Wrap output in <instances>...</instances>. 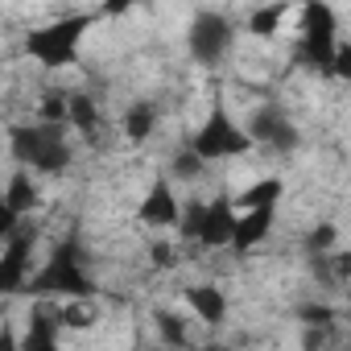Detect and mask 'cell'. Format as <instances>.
Listing matches in <instances>:
<instances>
[{"label":"cell","mask_w":351,"mask_h":351,"mask_svg":"<svg viewBox=\"0 0 351 351\" xmlns=\"http://www.w3.org/2000/svg\"><path fill=\"white\" fill-rule=\"evenodd\" d=\"M25 293L29 298H62V302H91L95 293H99V281L91 277V269H87V252H83V240H79V232H66L58 244H54V252L46 256V265L29 277V285H25Z\"/></svg>","instance_id":"cell-1"},{"label":"cell","mask_w":351,"mask_h":351,"mask_svg":"<svg viewBox=\"0 0 351 351\" xmlns=\"http://www.w3.org/2000/svg\"><path fill=\"white\" fill-rule=\"evenodd\" d=\"M9 149L13 157L21 161V169L29 173H46V178H54V173H66L71 161H75V149L66 141V128L62 124H17L9 132Z\"/></svg>","instance_id":"cell-2"},{"label":"cell","mask_w":351,"mask_h":351,"mask_svg":"<svg viewBox=\"0 0 351 351\" xmlns=\"http://www.w3.org/2000/svg\"><path fill=\"white\" fill-rule=\"evenodd\" d=\"M335 54H339V17L330 5H306L298 13V42H293V58L326 79H335Z\"/></svg>","instance_id":"cell-3"},{"label":"cell","mask_w":351,"mask_h":351,"mask_svg":"<svg viewBox=\"0 0 351 351\" xmlns=\"http://www.w3.org/2000/svg\"><path fill=\"white\" fill-rule=\"evenodd\" d=\"M95 25V13H66L34 34H25V54L34 62H42L46 71H62V66H75L79 62V46H83V34Z\"/></svg>","instance_id":"cell-4"},{"label":"cell","mask_w":351,"mask_h":351,"mask_svg":"<svg viewBox=\"0 0 351 351\" xmlns=\"http://www.w3.org/2000/svg\"><path fill=\"white\" fill-rule=\"evenodd\" d=\"M182 240L199 244V248H232L236 232H240V211L232 195H215V199H191L182 207Z\"/></svg>","instance_id":"cell-5"},{"label":"cell","mask_w":351,"mask_h":351,"mask_svg":"<svg viewBox=\"0 0 351 351\" xmlns=\"http://www.w3.org/2000/svg\"><path fill=\"white\" fill-rule=\"evenodd\" d=\"M252 145H256V141L248 136L244 124H236V116L228 112L223 99H211L207 120L186 136V149H191L195 157H203V161H232V157L252 153Z\"/></svg>","instance_id":"cell-6"},{"label":"cell","mask_w":351,"mask_h":351,"mask_svg":"<svg viewBox=\"0 0 351 351\" xmlns=\"http://www.w3.org/2000/svg\"><path fill=\"white\" fill-rule=\"evenodd\" d=\"M232 42H236V29H232V21L223 13H211V9L195 13V21L186 29V50H191V58L199 66H219L228 58Z\"/></svg>","instance_id":"cell-7"},{"label":"cell","mask_w":351,"mask_h":351,"mask_svg":"<svg viewBox=\"0 0 351 351\" xmlns=\"http://www.w3.org/2000/svg\"><path fill=\"white\" fill-rule=\"evenodd\" d=\"M34 244H38V232L34 228H17L9 240H5V252H0V289L5 293H25L29 277H34Z\"/></svg>","instance_id":"cell-8"},{"label":"cell","mask_w":351,"mask_h":351,"mask_svg":"<svg viewBox=\"0 0 351 351\" xmlns=\"http://www.w3.org/2000/svg\"><path fill=\"white\" fill-rule=\"evenodd\" d=\"M182 199L173 195V178L169 173H157V178L149 182L141 207H136V219L145 228H182Z\"/></svg>","instance_id":"cell-9"},{"label":"cell","mask_w":351,"mask_h":351,"mask_svg":"<svg viewBox=\"0 0 351 351\" xmlns=\"http://www.w3.org/2000/svg\"><path fill=\"white\" fill-rule=\"evenodd\" d=\"M248 136H252L256 145L273 149V153H293L298 141H302L298 128H293V120H289L285 108H277V104H265V108L252 112V120H248Z\"/></svg>","instance_id":"cell-10"},{"label":"cell","mask_w":351,"mask_h":351,"mask_svg":"<svg viewBox=\"0 0 351 351\" xmlns=\"http://www.w3.org/2000/svg\"><path fill=\"white\" fill-rule=\"evenodd\" d=\"M58 330H62L58 314H54V310H46V306L38 302V306L29 310L25 330H21V351H62Z\"/></svg>","instance_id":"cell-11"},{"label":"cell","mask_w":351,"mask_h":351,"mask_svg":"<svg viewBox=\"0 0 351 351\" xmlns=\"http://www.w3.org/2000/svg\"><path fill=\"white\" fill-rule=\"evenodd\" d=\"M273 223H277V207H256V211H244V215H240V232H236L232 252H236V256H248L256 244H265V240H269Z\"/></svg>","instance_id":"cell-12"},{"label":"cell","mask_w":351,"mask_h":351,"mask_svg":"<svg viewBox=\"0 0 351 351\" xmlns=\"http://www.w3.org/2000/svg\"><path fill=\"white\" fill-rule=\"evenodd\" d=\"M186 306H191V314H195L199 322H207V326H223V318H228V298H223V289L211 285V281L191 285V289H186Z\"/></svg>","instance_id":"cell-13"},{"label":"cell","mask_w":351,"mask_h":351,"mask_svg":"<svg viewBox=\"0 0 351 351\" xmlns=\"http://www.w3.org/2000/svg\"><path fill=\"white\" fill-rule=\"evenodd\" d=\"M157 120H161V108H157L153 99H132V104L124 108V124H120V132H124L132 145H145V141L157 132Z\"/></svg>","instance_id":"cell-14"},{"label":"cell","mask_w":351,"mask_h":351,"mask_svg":"<svg viewBox=\"0 0 351 351\" xmlns=\"http://www.w3.org/2000/svg\"><path fill=\"white\" fill-rule=\"evenodd\" d=\"M38 207V182H34V173L29 169H13V178L5 186V211L25 219L29 211Z\"/></svg>","instance_id":"cell-15"},{"label":"cell","mask_w":351,"mask_h":351,"mask_svg":"<svg viewBox=\"0 0 351 351\" xmlns=\"http://www.w3.org/2000/svg\"><path fill=\"white\" fill-rule=\"evenodd\" d=\"M71 128L83 132L87 141L99 136L104 128V112H99V99H91L87 91H71Z\"/></svg>","instance_id":"cell-16"},{"label":"cell","mask_w":351,"mask_h":351,"mask_svg":"<svg viewBox=\"0 0 351 351\" xmlns=\"http://www.w3.org/2000/svg\"><path fill=\"white\" fill-rule=\"evenodd\" d=\"M153 326H157V335H161V343L169 351H195V343L186 335V322L173 314V310H153Z\"/></svg>","instance_id":"cell-17"},{"label":"cell","mask_w":351,"mask_h":351,"mask_svg":"<svg viewBox=\"0 0 351 351\" xmlns=\"http://www.w3.org/2000/svg\"><path fill=\"white\" fill-rule=\"evenodd\" d=\"M281 195H285V182L277 178V173H269V178L252 182V186L236 199V207H248V211H256V207H277V203H281Z\"/></svg>","instance_id":"cell-18"},{"label":"cell","mask_w":351,"mask_h":351,"mask_svg":"<svg viewBox=\"0 0 351 351\" xmlns=\"http://www.w3.org/2000/svg\"><path fill=\"white\" fill-rule=\"evenodd\" d=\"M289 17V9H256L252 17H248V34H256V38H277V25Z\"/></svg>","instance_id":"cell-19"},{"label":"cell","mask_w":351,"mask_h":351,"mask_svg":"<svg viewBox=\"0 0 351 351\" xmlns=\"http://www.w3.org/2000/svg\"><path fill=\"white\" fill-rule=\"evenodd\" d=\"M335 240H339L335 223H318V228L306 236V252H310V256H326V252H335Z\"/></svg>","instance_id":"cell-20"},{"label":"cell","mask_w":351,"mask_h":351,"mask_svg":"<svg viewBox=\"0 0 351 351\" xmlns=\"http://www.w3.org/2000/svg\"><path fill=\"white\" fill-rule=\"evenodd\" d=\"M298 318L306 326H335L339 322V310L326 306V302H310V306H298Z\"/></svg>","instance_id":"cell-21"},{"label":"cell","mask_w":351,"mask_h":351,"mask_svg":"<svg viewBox=\"0 0 351 351\" xmlns=\"http://www.w3.org/2000/svg\"><path fill=\"white\" fill-rule=\"evenodd\" d=\"M149 261H153L157 269H173V265H178V248H173L169 240H153V244H149Z\"/></svg>","instance_id":"cell-22"},{"label":"cell","mask_w":351,"mask_h":351,"mask_svg":"<svg viewBox=\"0 0 351 351\" xmlns=\"http://www.w3.org/2000/svg\"><path fill=\"white\" fill-rule=\"evenodd\" d=\"M173 173H178V178H195V173H203V157H195L191 149H182L178 157H173Z\"/></svg>","instance_id":"cell-23"},{"label":"cell","mask_w":351,"mask_h":351,"mask_svg":"<svg viewBox=\"0 0 351 351\" xmlns=\"http://www.w3.org/2000/svg\"><path fill=\"white\" fill-rule=\"evenodd\" d=\"M335 79L351 83V42H339V54H335Z\"/></svg>","instance_id":"cell-24"},{"label":"cell","mask_w":351,"mask_h":351,"mask_svg":"<svg viewBox=\"0 0 351 351\" xmlns=\"http://www.w3.org/2000/svg\"><path fill=\"white\" fill-rule=\"evenodd\" d=\"M0 351H21V335H17L13 326H9L5 335H0Z\"/></svg>","instance_id":"cell-25"},{"label":"cell","mask_w":351,"mask_h":351,"mask_svg":"<svg viewBox=\"0 0 351 351\" xmlns=\"http://www.w3.org/2000/svg\"><path fill=\"white\" fill-rule=\"evenodd\" d=\"M195 351H232V347H228V343H199Z\"/></svg>","instance_id":"cell-26"},{"label":"cell","mask_w":351,"mask_h":351,"mask_svg":"<svg viewBox=\"0 0 351 351\" xmlns=\"http://www.w3.org/2000/svg\"><path fill=\"white\" fill-rule=\"evenodd\" d=\"M136 351H157V347H136Z\"/></svg>","instance_id":"cell-27"}]
</instances>
